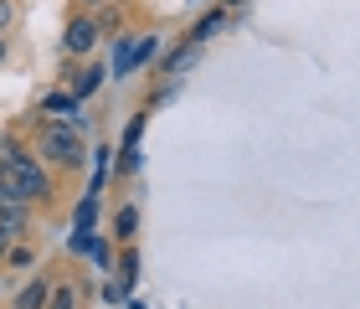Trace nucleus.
<instances>
[{
  "mask_svg": "<svg viewBox=\"0 0 360 309\" xmlns=\"http://www.w3.org/2000/svg\"><path fill=\"white\" fill-rule=\"evenodd\" d=\"M0 181H6L11 201H26V206L52 196V181H46V170H41L31 155H21V150H6V155H0Z\"/></svg>",
  "mask_w": 360,
  "mask_h": 309,
  "instance_id": "obj_1",
  "label": "nucleus"
},
{
  "mask_svg": "<svg viewBox=\"0 0 360 309\" xmlns=\"http://www.w3.org/2000/svg\"><path fill=\"white\" fill-rule=\"evenodd\" d=\"M37 150H41L46 165H62V170H83V160H88L83 134H77L72 124H46L37 134Z\"/></svg>",
  "mask_w": 360,
  "mask_h": 309,
  "instance_id": "obj_2",
  "label": "nucleus"
},
{
  "mask_svg": "<svg viewBox=\"0 0 360 309\" xmlns=\"http://www.w3.org/2000/svg\"><path fill=\"white\" fill-rule=\"evenodd\" d=\"M41 113H57V119H68L72 129H83V103H77L72 93H46V99H41Z\"/></svg>",
  "mask_w": 360,
  "mask_h": 309,
  "instance_id": "obj_3",
  "label": "nucleus"
},
{
  "mask_svg": "<svg viewBox=\"0 0 360 309\" xmlns=\"http://www.w3.org/2000/svg\"><path fill=\"white\" fill-rule=\"evenodd\" d=\"M93 42H98V21H88V15L68 21V37H62V46H68V52H93Z\"/></svg>",
  "mask_w": 360,
  "mask_h": 309,
  "instance_id": "obj_4",
  "label": "nucleus"
},
{
  "mask_svg": "<svg viewBox=\"0 0 360 309\" xmlns=\"http://www.w3.org/2000/svg\"><path fill=\"white\" fill-rule=\"evenodd\" d=\"M150 52H155V42H124V46H113V72H119V77L134 72Z\"/></svg>",
  "mask_w": 360,
  "mask_h": 309,
  "instance_id": "obj_5",
  "label": "nucleus"
},
{
  "mask_svg": "<svg viewBox=\"0 0 360 309\" xmlns=\"http://www.w3.org/2000/svg\"><path fill=\"white\" fill-rule=\"evenodd\" d=\"M26 201H11V206H0V237H21L26 232Z\"/></svg>",
  "mask_w": 360,
  "mask_h": 309,
  "instance_id": "obj_6",
  "label": "nucleus"
},
{
  "mask_svg": "<svg viewBox=\"0 0 360 309\" xmlns=\"http://www.w3.org/2000/svg\"><path fill=\"white\" fill-rule=\"evenodd\" d=\"M46 294H52V284H46V279H31L21 294H15V309H46Z\"/></svg>",
  "mask_w": 360,
  "mask_h": 309,
  "instance_id": "obj_7",
  "label": "nucleus"
},
{
  "mask_svg": "<svg viewBox=\"0 0 360 309\" xmlns=\"http://www.w3.org/2000/svg\"><path fill=\"white\" fill-rule=\"evenodd\" d=\"M98 83H103V68H83V72H72V83H68V93H72L77 103H83V99H88V93H93Z\"/></svg>",
  "mask_w": 360,
  "mask_h": 309,
  "instance_id": "obj_8",
  "label": "nucleus"
},
{
  "mask_svg": "<svg viewBox=\"0 0 360 309\" xmlns=\"http://www.w3.org/2000/svg\"><path fill=\"white\" fill-rule=\"evenodd\" d=\"M46 309H77V289H72V284L52 289V294H46Z\"/></svg>",
  "mask_w": 360,
  "mask_h": 309,
  "instance_id": "obj_9",
  "label": "nucleus"
},
{
  "mask_svg": "<svg viewBox=\"0 0 360 309\" xmlns=\"http://www.w3.org/2000/svg\"><path fill=\"white\" fill-rule=\"evenodd\" d=\"M217 26H221V11H211L206 21H195V31H191V42L201 46V42H206V37H211V31H217Z\"/></svg>",
  "mask_w": 360,
  "mask_h": 309,
  "instance_id": "obj_10",
  "label": "nucleus"
},
{
  "mask_svg": "<svg viewBox=\"0 0 360 309\" xmlns=\"http://www.w3.org/2000/svg\"><path fill=\"white\" fill-rule=\"evenodd\" d=\"M139 134H144V113H134V119H129V129H124V150H139Z\"/></svg>",
  "mask_w": 360,
  "mask_h": 309,
  "instance_id": "obj_11",
  "label": "nucleus"
},
{
  "mask_svg": "<svg viewBox=\"0 0 360 309\" xmlns=\"http://www.w3.org/2000/svg\"><path fill=\"white\" fill-rule=\"evenodd\" d=\"M134 227H139V211H134V206H124V211H119V237H129Z\"/></svg>",
  "mask_w": 360,
  "mask_h": 309,
  "instance_id": "obj_12",
  "label": "nucleus"
},
{
  "mask_svg": "<svg viewBox=\"0 0 360 309\" xmlns=\"http://www.w3.org/2000/svg\"><path fill=\"white\" fill-rule=\"evenodd\" d=\"M6 263H15V268H31V248H11V253H6Z\"/></svg>",
  "mask_w": 360,
  "mask_h": 309,
  "instance_id": "obj_13",
  "label": "nucleus"
},
{
  "mask_svg": "<svg viewBox=\"0 0 360 309\" xmlns=\"http://www.w3.org/2000/svg\"><path fill=\"white\" fill-rule=\"evenodd\" d=\"M119 268H124V284H134V273H139V258H134V253H124V263H119Z\"/></svg>",
  "mask_w": 360,
  "mask_h": 309,
  "instance_id": "obj_14",
  "label": "nucleus"
},
{
  "mask_svg": "<svg viewBox=\"0 0 360 309\" xmlns=\"http://www.w3.org/2000/svg\"><path fill=\"white\" fill-rule=\"evenodd\" d=\"M11 21H15V6H11V0H0V31H6Z\"/></svg>",
  "mask_w": 360,
  "mask_h": 309,
  "instance_id": "obj_15",
  "label": "nucleus"
},
{
  "mask_svg": "<svg viewBox=\"0 0 360 309\" xmlns=\"http://www.w3.org/2000/svg\"><path fill=\"white\" fill-rule=\"evenodd\" d=\"M6 253H11V237H0V263H6Z\"/></svg>",
  "mask_w": 360,
  "mask_h": 309,
  "instance_id": "obj_16",
  "label": "nucleus"
},
{
  "mask_svg": "<svg viewBox=\"0 0 360 309\" xmlns=\"http://www.w3.org/2000/svg\"><path fill=\"white\" fill-rule=\"evenodd\" d=\"M0 206H11V191H6V181H0Z\"/></svg>",
  "mask_w": 360,
  "mask_h": 309,
  "instance_id": "obj_17",
  "label": "nucleus"
},
{
  "mask_svg": "<svg viewBox=\"0 0 360 309\" xmlns=\"http://www.w3.org/2000/svg\"><path fill=\"white\" fill-rule=\"evenodd\" d=\"M0 62H6V37H0Z\"/></svg>",
  "mask_w": 360,
  "mask_h": 309,
  "instance_id": "obj_18",
  "label": "nucleus"
},
{
  "mask_svg": "<svg viewBox=\"0 0 360 309\" xmlns=\"http://www.w3.org/2000/svg\"><path fill=\"white\" fill-rule=\"evenodd\" d=\"M83 6H98V0H83Z\"/></svg>",
  "mask_w": 360,
  "mask_h": 309,
  "instance_id": "obj_19",
  "label": "nucleus"
}]
</instances>
